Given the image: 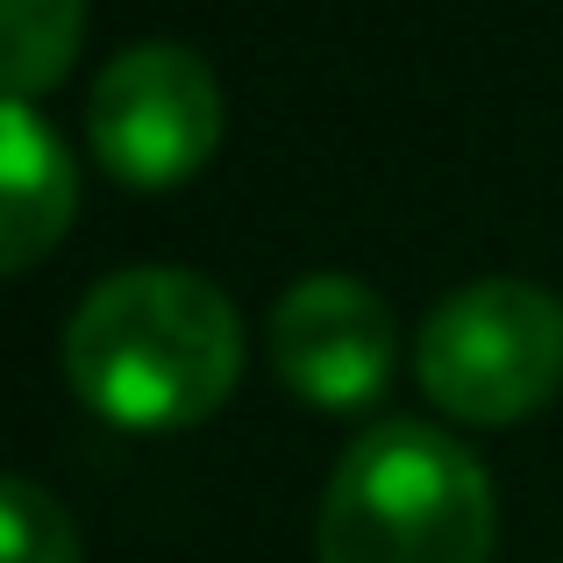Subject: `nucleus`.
<instances>
[{"instance_id":"obj_2","label":"nucleus","mask_w":563,"mask_h":563,"mask_svg":"<svg viewBox=\"0 0 563 563\" xmlns=\"http://www.w3.org/2000/svg\"><path fill=\"white\" fill-rule=\"evenodd\" d=\"M499 507L485 464L428 421H378L335 456L321 563H493Z\"/></svg>"},{"instance_id":"obj_1","label":"nucleus","mask_w":563,"mask_h":563,"mask_svg":"<svg viewBox=\"0 0 563 563\" xmlns=\"http://www.w3.org/2000/svg\"><path fill=\"white\" fill-rule=\"evenodd\" d=\"M65 378L114 428H200L243 378V321L214 278L136 264L100 278L65 321Z\"/></svg>"},{"instance_id":"obj_4","label":"nucleus","mask_w":563,"mask_h":563,"mask_svg":"<svg viewBox=\"0 0 563 563\" xmlns=\"http://www.w3.org/2000/svg\"><path fill=\"white\" fill-rule=\"evenodd\" d=\"M86 136L114 186L172 192L221 151V86L186 43H136L93 79Z\"/></svg>"},{"instance_id":"obj_8","label":"nucleus","mask_w":563,"mask_h":563,"mask_svg":"<svg viewBox=\"0 0 563 563\" xmlns=\"http://www.w3.org/2000/svg\"><path fill=\"white\" fill-rule=\"evenodd\" d=\"M0 563H79L71 514L29 478H0Z\"/></svg>"},{"instance_id":"obj_5","label":"nucleus","mask_w":563,"mask_h":563,"mask_svg":"<svg viewBox=\"0 0 563 563\" xmlns=\"http://www.w3.org/2000/svg\"><path fill=\"white\" fill-rule=\"evenodd\" d=\"M272 364L307 407L357 413L393 385L399 335L364 278L314 272L300 286H286V300L272 307Z\"/></svg>"},{"instance_id":"obj_7","label":"nucleus","mask_w":563,"mask_h":563,"mask_svg":"<svg viewBox=\"0 0 563 563\" xmlns=\"http://www.w3.org/2000/svg\"><path fill=\"white\" fill-rule=\"evenodd\" d=\"M86 43V0H0V100H36Z\"/></svg>"},{"instance_id":"obj_6","label":"nucleus","mask_w":563,"mask_h":563,"mask_svg":"<svg viewBox=\"0 0 563 563\" xmlns=\"http://www.w3.org/2000/svg\"><path fill=\"white\" fill-rule=\"evenodd\" d=\"M71 214H79V179L65 143L36 108L0 100V278L51 257Z\"/></svg>"},{"instance_id":"obj_3","label":"nucleus","mask_w":563,"mask_h":563,"mask_svg":"<svg viewBox=\"0 0 563 563\" xmlns=\"http://www.w3.org/2000/svg\"><path fill=\"white\" fill-rule=\"evenodd\" d=\"M413 378L471 428L528 421L563 393V300L528 278H478L450 292L413 335Z\"/></svg>"}]
</instances>
